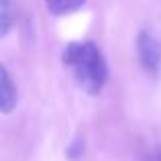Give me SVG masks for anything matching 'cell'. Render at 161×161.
Listing matches in <instances>:
<instances>
[{
  "mask_svg": "<svg viewBox=\"0 0 161 161\" xmlns=\"http://www.w3.org/2000/svg\"><path fill=\"white\" fill-rule=\"evenodd\" d=\"M63 65L74 75L75 84L86 94H100L108 82V63L102 51L92 41H74L61 53Z\"/></svg>",
  "mask_w": 161,
  "mask_h": 161,
  "instance_id": "obj_1",
  "label": "cell"
},
{
  "mask_svg": "<svg viewBox=\"0 0 161 161\" xmlns=\"http://www.w3.org/2000/svg\"><path fill=\"white\" fill-rule=\"evenodd\" d=\"M137 55L139 63L145 71L157 74L161 67V43L151 31H141L137 37Z\"/></svg>",
  "mask_w": 161,
  "mask_h": 161,
  "instance_id": "obj_2",
  "label": "cell"
},
{
  "mask_svg": "<svg viewBox=\"0 0 161 161\" xmlns=\"http://www.w3.org/2000/svg\"><path fill=\"white\" fill-rule=\"evenodd\" d=\"M86 4V0H45V8L55 16L71 14L78 8H82Z\"/></svg>",
  "mask_w": 161,
  "mask_h": 161,
  "instance_id": "obj_4",
  "label": "cell"
},
{
  "mask_svg": "<svg viewBox=\"0 0 161 161\" xmlns=\"http://www.w3.org/2000/svg\"><path fill=\"white\" fill-rule=\"evenodd\" d=\"M19 102V92H16V84L12 75L8 74V67H0V112L8 114Z\"/></svg>",
  "mask_w": 161,
  "mask_h": 161,
  "instance_id": "obj_3",
  "label": "cell"
},
{
  "mask_svg": "<svg viewBox=\"0 0 161 161\" xmlns=\"http://www.w3.org/2000/svg\"><path fill=\"white\" fill-rule=\"evenodd\" d=\"M12 23H14V14H12V0H0V35H2V37L8 35Z\"/></svg>",
  "mask_w": 161,
  "mask_h": 161,
  "instance_id": "obj_5",
  "label": "cell"
}]
</instances>
